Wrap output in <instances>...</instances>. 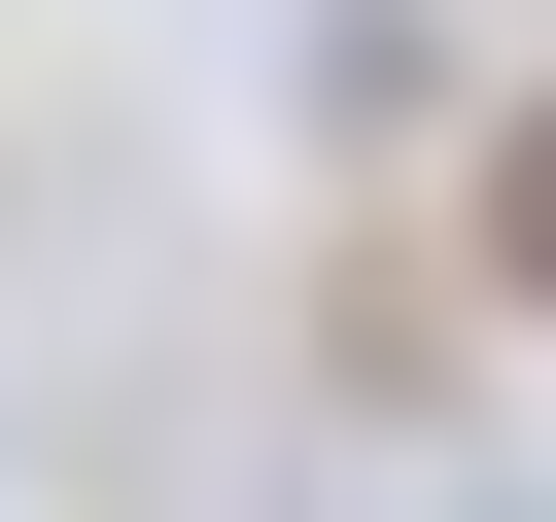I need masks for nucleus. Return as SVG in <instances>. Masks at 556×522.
<instances>
[{
	"instance_id": "1",
	"label": "nucleus",
	"mask_w": 556,
	"mask_h": 522,
	"mask_svg": "<svg viewBox=\"0 0 556 522\" xmlns=\"http://www.w3.org/2000/svg\"><path fill=\"white\" fill-rule=\"evenodd\" d=\"M486 278H521V313H556V104H521V139H486Z\"/></svg>"
}]
</instances>
